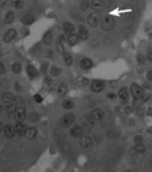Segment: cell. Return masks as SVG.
<instances>
[{
	"label": "cell",
	"instance_id": "obj_1",
	"mask_svg": "<svg viewBox=\"0 0 152 172\" xmlns=\"http://www.w3.org/2000/svg\"><path fill=\"white\" fill-rule=\"evenodd\" d=\"M101 21H102V17H101V13L98 12V11L91 12L89 15V17H87V24L93 28L98 27V24H101Z\"/></svg>",
	"mask_w": 152,
	"mask_h": 172
},
{
	"label": "cell",
	"instance_id": "obj_2",
	"mask_svg": "<svg viewBox=\"0 0 152 172\" xmlns=\"http://www.w3.org/2000/svg\"><path fill=\"white\" fill-rule=\"evenodd\" d=\"M131 94H132V97H134L135 101H140L144 97V90L138 85V83H132L131 85Z\"/></svg>",
	"mask_w": 152,
	"mask_h": 172
},
{
	"label": "cell",
	"instance_id": "obj_3",
	"mask_svg": "<svg viewBox=\"0 0 152 172\" xmlns=\"http://www.w3.org/2000/svg\"><path fill=\"white\" fill-rule=\"evenodd\" d=\"M75 120V115L73 112H69V114H65L62 118H61V126L62 127H70V126L74 123Z\"/></svg>",
	"mask_w": 152,
	"mask_h": 172
},
{
	"label": "cell",
	"instance_id": "obj_4",
	"mask_svg": "<svg viewBox=\"0 0 152 172\" xmlns=\"http://www.w3.org/2000/svg\"><path fill=\"white\" fill-rule=\"evenodd\" d=\"M90 87L94 93H101L103 89H105V82L101 80H93L90 81Z\"/></svg>",
	"mask_w": 152,
	"mask_h": 172
},
{
	"label": "cell",
	"instance_id": "obj_5",
	"mask_svg": "<svg viewBox=\"0 0 152 172\" xmlns=\"http://www.w3.org/2000/svg\"><path fill=\"white\" fill-rule=\"evenodd\" d=\"M101 25H102V28L105 30H110V29H112V28H114L115 21H114V19H112L111 16H106V17L102 19V21H101Z\"/></svg>",
	"mask_w": 152,
	"mask_h": 172
},
{
	"label": "cell",
	"instance_id": "obj_6",
	"mask_svg": "<svg viewBox=\"0 0 152 172\" xmlns=\"http://www.w3.org/2000/svg\"><path fill=\"white\" fill-rule=\"evenodd\" d=\"M81 146L85 150H91L93 148V139L87 135H81Z\"/></svg>",
	"mask_w": 152,
	"mask_h": 172
},
{
	"label": "cell",
	"instance_id": "obj_7",
	"mask_svg": "<svg viewBox=\"0 0 152 172\" xmlns=\"http://www.w3.org/2000/svg\"><path fill=\"white\" fill-rule=\"evenodd\" d=\"M27 117V112H25L24 107H16V111L13 114V118L16 119V122H22Z\"/></svg>",
	"mask_w": 152,
	"mask_h": 172
},
{
	"label": "cell",
	"instance_id": "obj_8",
	"mask_svg": "<svg viewBox=\"0 0 152 172\" xmlns=\"http://www.w3.org/2000/svg\"><path fill=\"white\" fill-rule=\"evenodd\" d=\"M16 35H17V32H16L15 29H8L4 35V43H7V44L12 43V41L16 38Z\"/></svg>",
	"mask_w": 152,
	"mask_h": 172
},
{
	"label": "cell",
	"instance_id": "obj_9",
	"mask_svg": "<svg viewBox=\"0 0 152 172\" xmlns=\"http://www.w3.org/2000/svg\"><path fill=\"white\" fill-rule=\"evenodd\" d=\"M4 135H5V138H8V139L15 138V135H16L15 126H12V125H7V126H5V127H4Z\"/></svg>",
	"mask_w": 152,
	"mask_h": 172
},
{
	"label": "cell",
	"instance_id": "obj_10",
	"mask_svg": "<svg viewBox=\"0 0 152 172\" xmlns=\"http://www.w3.org/2000/svg\"><path fill=\"white\" fill-rule=\"evenodd\" d=\"M93 60H90V58H82V60L80 61V66H81V69H83V70H89V69H91L93 67Z\"/></svg>",
	"mask_w": 152,
	"mask_h": 172
},
{
	"label": "cell",
	"instance_id": "obj_11",
	"mask_svg": "<svg viewBox=\"0 0 152 172\" xmlns=\"http://www.w3.org/2000/svg\"><path fill=\"white\" fill-rule=\"evenodd\" d=\"M15 130H16V135H19V136H24L25 131H27V126H25L22 122H17L15 125Z\"/></svg>",
	"mask_w": 152,
	"mask_h": 172
},
{
	"label": "cell",
	"instance_id": "obj_12",
	"mask_svg": "<svg viewBox=\"0 0 152 172\" xmlns=\"http://www.w3.org/2000/svg\"><path fill=\"white\" fill-rule=\"evenodd\" d=\"M27 74H28V77H29L30 80H33V78H36L38 75V70L36 69L33 65H28V66H27Z\"/></svg>",
	"mask_w": 152,
	"mask_h": 172
},
{
	"label": "cell",
	"instance_id": "obj_13",
	"mask_svg": "<svg viewBox=\"0 0 152 172\" xmlns=\"http://www.w3.org/2000/svg\"><path fill=\"white\" fill-rule=\"evenodd\" d=\"M78 37H80V40H87V38H89V32H87V29L85 27H82V25H80V27H78Z\"/></svg>",
	"mask_w": 152,
	"mask_h": 172
},
{
	"label": "cell",
	"instance_id": "obj_14",
	"mask_svg": "<svg viewBox=\"0 0 152 172\" xmlns=\"http://www.w3.org/2000/svg\"><path fill=\"white\" fill-rule=\"evenodd\" d=\"M62 29H64V32H65L66 35L69 36V35H72V33H74L75 27L72 24V22H67V21H65V22H64V25H62Z\"/></svg>",
	"mask_w": 152,
	"mask_h": 172
},
{
	"label": "cell",
	"instance_id": "obj_15",
	"mask_svg": "<svg viewBox=\"0 0 152 172\" xmlns=\"http://www.w3.org/2000/svg\"><path fill=\"white\" fill-rule=\"evenodd\" d=\"M70 135H72L73 138H81V135H82V127L78 125L73 126L72 130H70Z\"/></svg>",
	"mask_w": 152,
	"mask_h": 172
},
{
	"label": "cell",
	"instance_id": "obj_16",
	"mask_svg": "<svg viewBox=\"0 0 152 172\" xmlns=\"http://www.w3.org/2000/svg\"><path fill=\"white\" fill-rule=\"evenodd\" d=\"M25 136H27V139H29V140L35 139V138L37 136V130H36V127L27 128V131H25Z\"/></svg>",
	"mask_w": 152,
	"mask_h": 172
},
{
	"label": "cell",
	"instance_id": "obj_17",
	"mask_svg": "<svg viewBox=\"0 0 152 172\" xmlns=\"http://www.w3.org/2000/svg\"><path fill=\"white\" fill-rule=\"evenodd\" d=\"M78 41H80V37L75 33H72V35L67 36V45L69 46H74L75 44H78Z\"/></svg>",
	"mask_w": 152,
	"mask_h": 172
},
{
	"label": "cell",
	"instance_id": "obj_18",
	"mask_svg": "<svg viewBox=\"0 0 152 172\" xmlns=\"http://www.w3.org/2000/svg\"><path fill=\"white\" fill-rule=\"evenodd\" d=\"M118 95H119V98L123 101V102H126V101L128 99V95H130V93H128V89H127V87H122V89H119V93H118Z\"/></svg>",
	"mask_w": 152,
	"mask_h": 172
},
{
	"label": "cell",
	"instance_id": "obj_19",
	"mask_svg": "<svg viewBox=\"0 0 152 172\" xmlns=\"http://www.w3.org/2000/svg\"><path fill=\"white\" fill-rule=\"evenodd\" d=\"M91 114L94 115L95 120H102L103 118H105V112H103V110H102V109H94V110H93Z\"/></svg>",
	"mask_w": 152,
	"mask_h": 172
},
{
	"label": "cell",
	"instance_id": "obj_20",
	"mask_svg": "<svg viewBox=\"0 0 152 172\" xmlns=\"http://www.w3.org/2000/svg\"><path fill=\"white\" fill-rule=\"evenodd\" d=\"M66 93H67V85L65 82H61L57 87V94L60 97H64V95H66Z\"/></svg>",
	"mask_w": 152,
	"mask_h": 172
},
{
	"label": "cell",
	"instance_id": "obj_21",
	"mask_svg": "<svg viewBox=\"0 0 152 172\" xmlns=\"http://www.w3.org/2000/svg\"><path fill=\"white\" fill-rule=\"evenodd\" d=\"M52 41H53V33H52V30H48V32H45V35L43 37V43L45 45H50Z\"/></svg>",
	"mask_w": 152,
	"mask_h": 172
},
{
	"label": "cell",
	"instance_id": "obj_22",
	"mask_svg": "<svg viewBox=\"0 0 152 172\" xmlns=\"http://www.w3.org/2000/svg\"><path fill=\"white\" fill-rule=\"evenodd\" d=\"M13 99H15V97H13L11 93H5V94L1 95L3 103H7V105H9V103H13Z\"/></svg>",
	"mask_w": 152,
	"mask_h": 172
},
{
	"label": "cell",
	"instance_id": "obj_23",
	"mask_svg": "<svg viewBox=\"0 0 152 172\" xmlns=\"http://www.w3.org/2000/svg\"><path fill=\"white\" fill-rule=\"evenodd\" d=\"M36 21V19L33 17V16H30V15H27V16H22V19H21V22H22V25H32L33 22Z\"/></svg>",
	"mask_w": 152,
	"mask_h": 172
},
{
	"label": "cell",
	"instance_id": "obj_24",
	"mask_svg": "<svg viewBox=\"0 0 152 172\" xmlns=\"http://www.w3.org/2000/svg\"><path fill=\"white\" fill-rule=\"evenodd\" d=\"M13 21H15V13H13V11H9V12H7V15H5L4 22L5 24H12Z\"/></svg>",
	"mask_w": 152,
	"mask_h": 172
},
{
	"label": "cell",
	"instance_id": "obj_25",
	"mask_svg": "<svg viewBox=\"0 0 152 172\" xmlns=\"http://www.w3.org/2000/svg\"><path fill=\"white\" fill-rule=\"evenodd\" d=\"M103 7V0H93L91 1V8L94 11H99Z\"/></svg>",
	"mask_w": 152,
	"mask_h": 172
},
{
	"label": "cell",
	"instance_id": "obj_26",
	"mask_svg": "<svg viewBox=\"0 0 152 172\" xmlns=\"http://www.w3.org/2000/svg\"><path fill=\"white\" fill-rule=\"evenodd\" d=\"M77 83L80 85L81 87H85V86H87V85H90V81L87 80L86 77H82V75H80V77L77 78Z\"/></svg>",
	"mask_w": 152,
	"mask_h": 172
},
{
	"label": "cell",
	"instance_id": "obj_27",
	"mask_svg": "<svg viewBox=\"0 0 152 172\" xmlns=\"http://www.w3.org/2000/svg\"><path fill=\"white\" fill-rule=\"evenodd\" d=\"M134 150L136 151L138 154H143V152L145 151V146H144V143H143V142H140V143H135Z\"/></svg>",
	"mask_w": 152,
	"mask_h": 172
},
{
	"label": "cell",
	"instance_id": "obj_28",
	"mask_svg": "<svg viewBox=\"0 0 152 172\" xmlns=\"http://www.w3.org/2000/svg\"><path fill=\"white\" fill-rule=\"evenodd\" d=\"M11 3H12L13 8H16V9L24 8V0H11Z\"/></svg>",
	"mask_w": 152,
	"mask_h": 172
},
{
	"label": "cell",
	"instance_id": "obj_29",
	"mask_svg": "<svg viewBox=\"0 0 152 172\" xmlns=\"http://www.w3.org/2000/svg\"><path fill=\"white\" fill-rule=\"evenodd\" d=\"M85 120H86V123H89L90 126H94V123L97 122L93 114H86V115H85Z\"/></svg>",
	"mask_w": 152,
	"mask_h": 172
},
{
	"label": "cell",
	"instance_id": "obj_30",
	"mask_svg": "<svg viewBox=\"0 0 152 172\" xmlns=\"http://www.w3.org/2000/svg\"><path fill=\"white\" fill-rule=\"evenodd\" d=\"M60 74H61V69L58 66H53L52 69H50V75H52V77H58Z\"/></svg>",
	"mask_w": 152,
	"mask_h": 172
},
{
	"label": "cell",
	"instance_id": "obj_31",
	"mask_svg": "<svg viewBox=\"0 0 152 172\" xmlns=\"http://www.w3.org/2000/svg\"><path fill=\"white\" fill-rule=\"evenodd\" d=\"M90 7H91V3H90L89 0H82V1H81V9H82L83 12L89 9Z\"/></svg>",
	"mask_w": 152,
	"mask_h": 172
},
{
	"label": "cell",
	"instance_id": "obj_32",
	"mask_svg": "<svg viewBox=\"0 0 152 172\" xmlns=\"http://www.w3.org/2000/svg\"><path fill=\"white\" fill-rule=\"evenodd\" d=\"M62 107L65 109V110H70V109L74 107V103H73V101H70V99L64 101V102H62Z\"/></svg>",
	"mask_w": 152,
	"mask_h": 172
},
{
	"label": "cell",
	"instance_id": "obj_33",
	"mask_svg": "<svg viewBox=\"0 0 152 172\" xmlns=\"http://www.w3.org/2000/svg\"><path fill=\"white\" fill-rule=\"evenodd\" d=\"M64 61H65V64L67 66H70V65L73 64V57L69 54V53H65V56H64Z\"/></svg>",
	"mask_w": 152,
	"mask_h": 172
},
{
	"label": "cell",
	"instance_id": "obj_34",
	"mask_svg": "<svg viewBox=\"0 0 152 172\" xmlns=\"http://www.w3.org/2000/svg\"><path fill=\"white\" fill-rule=\"evenodd\" d=\"M12 72L13 73H20L21 72V64L20 62H13L12 64Z\"/></svg>",
	"mask_w": 152,
	"mask_h": 172
},
{
	"label": "cell",
	"instance_id": "obj_35",
	"mask_svg": "<svg viewBox=\"0 0 152 172\" xmlns=\"http://www.w3.org/2000/svg\"><path fill=\"white\" fill-rule=\"evenodd\" d=\"M62 44H64V43H61V41L57 44V50H58V52H60L62 56H65L66 50H65V48H64V45H62Z\"/></svg>",
	"mask_w": 152,
	"mask_h": 172
},
{
	"label": "cell",
	"instance_id": "obj_36",
	"mask_svg": "<svg viewBox=\"0 0 152 172\" xmlns=\"http://www.w3.org/2000/svg\"><path fill=\"white\" fill-rule=\"evenodd\" d=\"M7 111H8V114H9V115H13V114H15V111H16V106L13 105V103H9V105H8Z\"/></svg>",
	"mask_w": 152,
	"mask_h": 172
},
{
	"label": "cell",
	"instance_id": "obj_37",
	"mask_svg": "<svg viewBox=\"0 0 152 172\" xmlns=\"http://www.w3.org/2000/svg\"><path fill=\"white\" fill-rule=\"evenodd\" d=\"M29 119L32 120V122H36V120H38V114H37V112H32V114L29 115Z\"/></svg>",
	"mask_w": 152,
	"mask_h": 172
},
{
	"label": "cell",
	"instance_id": "obj_38",
	"mask_svg": "<svg viewBox=\"0 0 152 172\" xmlns=\"http://www.w3.org/2000/svg\"><path fill=\"white\" fill-rule=\"evenodd\" d=\"M144 61H145L144 56H142V54H139V56H138V62H139L140 65H144Z\"/></svg>",
	"mask_w": 152,
	"mask_h": 172
},
{
	"label": "cell",
	"instance_id": "obj_39",
	"mask_svg": "<svg viewBox=\"0 0 152 172\" xmlns=\"http://www.w3.org/2000/svg\"><path fill=\"white\" fill-rule=\"evenodd\" d=\"M134 142H135V143H140V142H143V136H142V135H136V136L134 138Z\"/></svg>",
	"mask_w": 152,
	"mask_h": 172
},
{
	"label": "cell",
	"instance_id": "obj_40",
	"mask_svg": "<svg viewBox=\"0 0 152 172\" xmlns=\"http://www.w3.org/2000/svg\"><path fill=\"white\" fill-rule=\"evenodd\" d=\"M5 70H7V69H5V65L3 64V62H0V75H1V74H4V73H5Z\"/></svg>",
	"mask_w": 152,
	"mask_h": 172
},
{
	"label": "cell",
	"instance_id": "obj_41",
	"mask_svg": "<svg viewBox=\"0 0 152 172\" xmlns=\"http://www.w3.org/2000/svg\"><path fill=\"white\" fill-rule=\"evenodd\" d=\"M35 101H36V102H38V103H41V102H43V97H41L40 94H36L35 95Z\"/></svg>",
	"mask_w": 152,
	"mask_h": 172
},
{
	"label": "cell",
	"instance_id": "obj_42",
	"mask_svg": "<svg viewBox=\"0 0 152 172\" xmlns=\"http://www.w3.org/2000/svg\"><path fill=\"white\" fill-rule=\"evenodd\" d=\"M147 80H148V81H151V82H152V70H150V72L147 73Z\"/></svg>",
	"mask_w": 152,
	"mask_h": 172
},
{
	"label": "cell",
	"instance_id": "obj_43",
	"mask_svg": "<svg viewBox=\"0 0 152 172\" xmlns=\"http://www.w3.org/2000/svg\"><path fill=\"white\" fill-rule=\"evenodd\" d=\"M147 60H148V61H151V64H152V50H150V52H148V54H147Z\"/></svg>",
	"mask_w": 152,
	"mask_h": 172
},
{
	"label": "cell",
	"instance_id": "obj_44",
	"mask_svg": "<svg viewBox=\"0 0 152 172\" xmlns=\"http://www.w3.org/2000/svg\"><path fill=\"white\" fill-rule=\"evenodd\" d=\"M5 5H7V0H0V8L5 7Z\"/></svg>",
	"mask_w": 152,
	"mask_h": 172
},
{
	"label": "cell",
	"instance_id": "obj_45",
	"mask_svg": "<svg viewBox=\"0 0 152 172\" xmlns=\"http://www.w3.org/2000/svg\"><path fill=\"white\" fill-rule=\"evenodd\" d=\"M107 98H110V99H114V98H115V94H114V93H109V94H107Z\"/></svg>",
	"mask_w": 152,
	"mask_h": 172
},
{
	"label": "cell",
	"instance_id": "obj_46",
	"mask_svg": "<svg viewBox=\"0 0 152 172\" xmlns=\"http://www.w3.org/2000/svg\"><path fill=\"white\" fill-rule=\"evenodd\" d=\"M147 114L150 115V117H152V107H150V109L147 110Z\"/></svg>",
	"mask_w": 152,
	"mask_h": 172
},
{
	"label": "cell",
	"instance_id": "obj_47",
	"mask_svg": "<svg viewBox=\"0 0 152 172\" xmlns=\"http://www.w3.org/2000/svg\"><path fill=\"white\" fill-rule=\"evenodd\" d=\"M16 89H17V90L21 89V87H20V83H19V82H16Z\"/></svg>",
	"mask_w": 152,
	"mask_h": 172
},
{
	"label": "cell",
	"instance_id": "obj_48",
	"mask_svg": "<svg viewBox=\"0 0 152 172\" xmlns=\"http://www.w3.org/2000/svg\"><path fill=\"white\" fill-rule=\"evenodd\" d=\"M1 130H3V123L0 122V131H1Z\"/></svg>",
	"mask_w": 152,
	"mask_h": 172
},
{
	"label": "cell",
	"instance_id": "obj_49",
	"mask_svg": "<svg viewBox=\"0 0 152 172\" xmlns=\"http://www.w3.org/2000/svg\"><path fill=\"white\" fill-rule=\"evenodd\" d=\"M151 167H152V160H151Z\"/></svg>",
	"mask_w": 152,
	"mask_h": 172
},
{
	"label": "cell",
	"instance_id": "obj_50",
	"mask_svg": "<svg viewBox=\"0 0 152 172\" xmlns=\"http://www.w3.org/2000/svg\"><path fill=\"white\" fill-rule=\"evenodd\" d=\"M151 38H152V33H151Z\"/></svg>",
	"mask_w": 152,
	"mask_h": 172
}]
</instances>
